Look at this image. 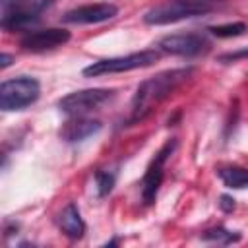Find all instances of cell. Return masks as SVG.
Here are the masks:
<instances>
[{"label":"cell","instance_id":"cell-11","mask_svg":"<svg viewBox=\"0 0 248 248\" xmlns=\"http://www.w3.org/2000/svg\"><path fill=\"white\" fill-rule=\"evenodd\" d=\"M58 227L60 231L70 238H81L85 232V223L81 219V213L76 203H68L60 215H58Z\"/></svg>","mask_w":248,"mask_h":248},{"label":"cell","instance_id":"cell-17","mask_svg":"<svg viewBox=\"0 0 248 248\" xmlns=\"http://www.w3.org/2000/svg\"><path fill=\"white\" fill-rule=\"evenodd\" d=\"M219 200H221V202H219V205H221V209H223V211H227V213H229V211H232V209H234V200H232L231 196H221Z\"/></svg>","mask_w":248,"mask_h":248},{"label":"cell","instance_id":"cell-9","mask_svg":"<svg viewBox=\"0 0 248 248\" xmlns=\"http://www.w3.org/2000/svg\"><path fill=\"white\" fill-rule=\"evenodd\" d=\"M116 14L118 8L114 4H85L66 12L62 19L66 23H103L112 19Z\"/></svg>","mask_w":248,"mask_h":248},{"label":"cell","instance_id":"cell-18","mask_svg":"<svg viewBox=\"0 0 248 248\" xmlns=\"http://www.w3.org/2000/svg\"><path fill=\"white\" fill-rule=\"evenodd\" d=\"M12 62H14V56H12V54H6V52H4V54L0 56V68H8Z\"/></svg>","mask_w":248,"mask_h":248},{"label":"cell","instance_id":"cell-14","mask_svg":"<svg viewBox=\"0 0 248 248\" xmlns=\"http://www.w3.org/2000/svg\"><path fill=\"white\" fill-rule=\"evenodd\" d=\"M202 236H203V240H213V242H221V244H229V242H234V240L240 238L238 234H232L231 231H227V229H223V227L209 229V231H205Z\"/></svg>","mask_w":248,"mask_h":248},{"label":"cell","instance_id":"cell-2","mask_svg":"<svg viewBox=\"0 0 248 248\" xmlns=\"http://www.w3.org/2000/svg\"><path fill=\"white\" fill-rule=\"evenodd\" d=\"M211 10H213L211 0H174V2H165L147 10L143 16V21L147 25H167V23H176L188 17L203 16Z\"/></svg>","mask_w":248,"mask_h":248},{"label":"cell","instance_id":"cell-13","mask_svg":"<svg viewBox=\"0 0 248 248\" xmlns=\"http://www.w3.org/2000/svg\"><path fill=\"white\" fill-rule=\"evenodd\" d=\"M246 23L242 21H234V23H225V25H213L209 27V31L215 35V37H221V39H227V37H238L242 33H246Z\"/></svg>","mask_w":248,"mask_h":248},{"label":"cell","instance_id":"cell-10","mask_svg":"<svg viewBox=\"0 0 248 248\" xmlns=\"http://www.w3.org/2000/svg\"><path fill=\"white\" fill-rule=\"evenodd\" d=\"M101 130V122L95 118H85V116H72L70 120H66L60 128V138L68 143L74 141H83L87 138H91L93 134H97Z\"/></svg>","mask_w":248,"mask_h":248},{"label":"cell","instance_id":"cell-6","mask_svg":"<svg viewBox=\"0 0 248 248\" xmlns=\"http://www.w3.org/2000/svg\"><path fill=\"white\" fill-rule=\"evenodd\" d=\"M176 149V140H169L165 141V145L155 153V157L151 159L143 180H141V198L145 205H151L159 194V188L163 184V176H165V163L169 161V157L172 155V151Z\"/></svg>","mask_w":248,"mask_h":248},{"label":"cell","instance_id":"cell-7","mask_svg":"<svg viewBox=\"0 0 248 248\" xmlns=\"http://www.w3.org/2000/svg\"><path fill=\"white\" fill-rule=\"evenodd\" d=\"M159 46L161 50L178 56H200L209 50V41L200 33H178L163 37Z\"/></svg>","mask_w":248,"mask_h":248},{"label":"cell","instance_id":"cell-3","mask_svg":"<svg viewBox=\"0 0 248 248\" xmlns=\"http://www.w3.org/2000/svg\"><path fill=\"white\" fill-rule=\"evenodd\" d=\"M41 95V85L35 78H16L8 79L0 85V108L10 110H21L29 105H33Z\"/></svg>","mask_w":248,"mask_h":248},{"label":"cell","instance_id":"cell-16","mask_svg":"<svg viewBox=\"0 0 248 248\" xmlns=\"http://www.w3.org/2000/svg\"><path fill=\"white\" fill-rule=\"evenodd\" d=\"M246 56H248V48H244V50H236V52H227V54L219 56V62H234V60H238V58H246Z\"/></svg>","mask_w":248,"mask_h":248},{"label":"cell","instance_id":"cell-8","mask_svg":"<svg viewBox=\"0 0 248 248\" xmlns=\"http://www.w3.org/2000/svg\"><path fill=\"white\" fill-rule=\"evenodd\" d=\"M70 31L60 29V27H48L41 31H29L21 39V48L29 52H45L56 46H62L70 41Z\"/></svg>","mask_w":248,"mask_h":248},{"label":"cell","instance_id":"cell-5","mask_svg":"<svg viewBox=\"0 0 248 248\" xmlns=\"http://www.w3.org/2000/svg\"><path fill=\"white\" fill-rule=\"evenodd\" d=\"M112 97H114V89H81L62 97L58 101V107L62 112L70 116H83L85 112L103 107Z\"/></svg>","mask_w":248,"mask_h":248},{"label":"cell","instance_id":"cell-12","mask_svg":"<svg viewBox=\"0 0 248 248\" xmlns=\"http://www.w3.org/2000/svg\"><path fill=\"white\" fill-rule=\"evenodd\" d=\"M217 174L227 188H232V190L248 188V169H244V167H236V165L221 167L217 170Z\"/></svg>","mask_w":248,"mask_h":248},{"label":"cell","instance_id":"cell-15","mask_svg":"<svg viewBox=\"0 0 248 248\" xmlns=\"http://www.w3.org/2000/svg\"><path fill=\"white\" fill-rule=\"evenodd\" d=\"M95 180H97V192H99V196L103 198V196L110 194L116 176H114L112 172H108V170H97V172H95Z\"/></svg>","mask_w":248,"mask_h":248},{"label":"cell","instance_id":"cell-4","mask_svg":"<svg viewBox=\"0 0 248 248\" xmlns=\"http://www.w3.org/2000/svg\"><path fill=\"white\" fill-rule=\"evenodd\" d=\"M157 60H159L157 50H140V52H132V54H126V56L97 60V62L89 64L87 68H83V76L97 78V76H105V74L130 72V70H138V68H147Z\"/></svg>","mask_w":248,"mask_h":248},{"label":"cell","instance_id":"cell-1","mask_svg":"<svg viewBox=\"0 0 248 248\" xmlns=\"http://www.w3.org/2000/svg\"><path fill=\"white\" fill-rule=\"evenodd\" d=\"M190 76H192V68H176V70H165V72L141 81L132 99L130 122L143 120L159 103H163Z\"/></svg>","mask_w":248,"mask_h":248}]
</instances>
